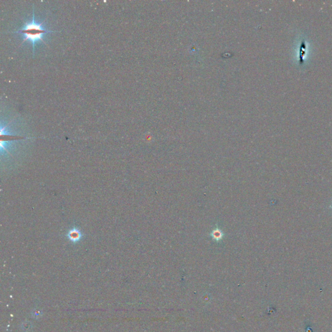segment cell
Masks as SVG:
<instances>
[{"mask_svg": "<svg viewBox=\"0 0 332 332\" xmlns=\"http://www.w3.org/2000/svg\"><path fill=\"white\" fill-rule=\"evenodd\" d=\"M44 22L45 21H43L41 23H39V24L36 22L33 7L32 20H31L29 22L25 23L24 25L21 29L13 32L15 33H21L23 34L24 40H23L20 45L24 44L25 41H27V40H29L31 43H32L33 54L34 53V46H35V44H37L38 42L41 41L45 45H48V44L46 43L44 40V35L45 34L48 33L58 32L50 31L47 29H45L44 26H43V24Z\"/></svg>", "mask_w": 332, "mask_h": 332, "instance_id": "1", "label": "cell"}, {"mask_svg": "<svg viewBox=\"0 0 332 332\" xmlns=\"http://www.w3.org/2000/svg\"><path fill=\"white\" fill-rule=\"evenodd\" d=\"M69 237H70L72 241H77L79 240V238L80 237V234L78 231H72L69 234Z\"/></svg>", "mask_w": 332, "mask_h": 332, "instance_id": "2", "label": "cell"}]
</instances>
